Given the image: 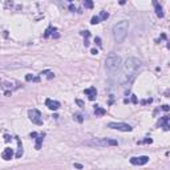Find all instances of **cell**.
I'll return each instance as SVG.
<instances>
[{
  "label": "cell",
  "mask_w": 170,
  "mask_h": 170,
  "mask_svg": "<svg viewBox=\"0 0 170 170\" xmlns=\"http://www.w3.org/2000/svg\"><path fill=\"white\" fill-rule=\"evenodd\" d=\"M141 66H142V63H141L140 58H137V57L126 58V61H125L121 66L120 82H121V84H129V82L135 77V74L138 73Z\"/></svg>",
  "instance_id": "6da1fadb"
},
{
  "label": "cell",
  "mask_w": 170,
  "mask_h": 170,
  "mask_svg": "<svg viewBox=\"0 0 170 170\" xmlns=\"http://www.w3.org/2000/svg\"><path fill=\"white\" fill-rule=\"evenodd\" d=\"M128 29H129V23L126 20H121L117 24H114L112 32H113V37L117 42H122L128 35Z\"/></svg>",
  "instance_id": "7a4b0ae2"
},
{
  "label": "cell",
  "mask_w": 170,
  "mask_h": 170,
  "mask_svg": "<svg viewBox=\"0 0 170 170\" xmlns=\"http://www.w3.org/2000/svg\"><path fill=\"white\" fill-rule=\"evenodd\" d=\"M121 64H122V60L118 55H116V53H109L105 60V69L112 76V74H116L117 72L120 71Z\"/></svg>",
  "instance_id": "3957f363"
},
{
  "label": "cell",
  "mask_w": 170,
  "mask_h": 170,
  "mask_svg": "<svg viewBox=\"0 0 170 170\" xmlns=\"http://www.w3.org/2000/svg\"><path fill=\"white\" fill-rule=\"evenodd\" d=\"M85 145L89 146H117L118 142L112 138H93L90 141H85Z\"/></svg>",
  "instance_id": "277c9868"
},
{
  "label": "cell",
  "mask_w": 170,
  "mask_h": 170,
  "mask_svg": "<svg viewBox=\"0 0 170 170\" xmlns=\"http://www.w3.org/2000/svg\"><path fill=\"white\" fill-rule=\"evenodd\" d=\"M28 117L35 125H39V126L42 125L41 113H40V110H37V109H31V110H28Z\"/></svg>",
  "instance_id": "5b68a950"
},
{
  "label": "cell",
  "mask_w": 170,
  "mask_h": 170,
  "mask_svg": "<svg viewBox=\"0 0 170 170\" xmlns=\"http://www.w3.org/2000/svg\"><path fill=\"white\" fill-rule=\"evenodd\" d=\"M108 128L110 129H116V130H120V132H132L133 128L128 124H124V122H109L108 124Z\"/></svg>",
  "instance_id": "8992f818"
},
{
  "label": "cell",
  "mask_w": 170,
  "mask_h": 170,
  "mask_svg": "<svg viewBox=\"0 0 170 170\" xmlns=\"http://www.w3.org/2000/svg\"><path fill=\"white\" fill-rule=\"evenodd\" d=\"M149 162V157L148 156H141V157H132L130 158V164L132 165H138V166H141V165H145Z\"/></svg>",
  "instance_id": "52a82bcc"
},
{
  "label": "cell",
  "mask_w": 170,
  "mask_h": 170,
  "mask_svg": "<svg viewBox=\"0 0 170 170\" xmlns=\"http://www.w3.org/2000/svg\"><path fill=\"white\" fill-rule=\"evenodd\" d=\"M45 105L50 109V110H57L60 108V102L58 101H55V100H50V98H47L45 100Z\"/></svg>",
  "instance_id": "ba28073f"
},
{
  "label": "cell",
  "mask_w": 170,
  "mask_h": 170,
  "mask_svg": "<svg viewBox=\"0 0 170 170\" xmlns=\"http://www.w3.org/2000/svg\"><path fill=\"white\" fill-rule=\"evenodd\" d=\"M12 157H13V149L5 148L4 150H3V153H1V158L3 159H5V161H9V159H12Z\"/></svg>",
  "instance_id": "9c48e42d"
},
{
  "label": "cell",
  "mask_w": 170,
  "mask_h": 170,
  "mask_svg": "<svg viewBox=\"0 0 170 170\" xmlns=\"http://www.w3.org/2000/svg\"><path fill=\"white\" fill-rule=\"evenodd\" d=\"M84 93L88 96V98H89L90 101H93V100L96 98V96H97V90H96V88H94V86L85 89V90H84Z\"/></svg>",
  "instance_id": "30bf717a"
},
{
  "label": "cell",
  "mask_w": 170,
  "mask_h": 170,
  "mask_svg": "<svg viewBox=\"0 0 170 170\" xmlns=\"http://www.w3.org/2000/svg\"><path fill=\"white\" fill-rule=\"evenodd\" d=\"M158 126H159V128H164L165 130H169V129H170V125H169V117L165 116V117H162V118H159V121H158Z\"/></svg>",
  "instance_id": "8fae6325"
},
{
  "label": "cell",
  "mask_w": 170,
  "mask_h": 170,
  "mask_svg": "<svg viewBox=\"0 0 170 170\" xmlns=\"http://www.w3.org/2000/svg\"><path fill=\"white\" fill-rule=\"evenodd\" d=\"M154 7H156V15L158 16V17H164L165 13H164V9H162V5L159 4V3L154 1Z\"/></svg>",
  "instance_id": "7c38bea8"
},
{
  "label": "cell",
  "mask_w": 170,
  "mask_h": 170,
  "mask_svg": "<svg viewBox=\"0 0 170 170\" xmlns=\"http://www.w3.org/2000/svg\"><path fill=\"white\" fill-rule=\"evenodd\" d=\"M106 113V110L104 108H101L100 105H94V114L97 117H101V116H104V114Z\"/></svg>",
  "instance_id": "4fadbf2b"
},
{
  "label": "cell",
  "mask_w": 170,
  "mask_h": 170,
  "mask_svg": "<svg viewBox=\"0 0 170 170\" xmlns=\"http://www.w3.org/2000/svg\"><path fill=\"white\" fill-rule=\"evenodd\" d=\"M16 141H17V145H19V150H17V153H16V158H20L21 156H23V145H21V141H20V138L19 137H16Z\"/></svg>",
  "instance_id": "5bb4252c"
},
{
  "label": "cell",
  "mask_w": 170,
  "mask_h": 170,
  "mask_svg": "<svg viewBox=\"0 0 170 170\" xmlns=\"http://www.w3.org/2000/svg\"><path fill=\"white\" fill-rule=\"evenodd\" d=\"M81 35H82V36H85V42H84V44H85V47H88V45H89V40H88V39H89V36H90V32L89 31H82Z\"/></svg>",
  "instance_id": "9a60e30c"
},
{
  "label": "cell",
  "mask_w": 170,
  "mask_h": 170,
  "mask_svg": "<svg viewBox=\"0 0 170 170\" xmlns=\"http://www.w3.org/2000/svg\"><path fill=\"white\" fill-rule=\"evenodd\" d=\"M41 143H42V135H39V137L36 138V145H35V146H36L37 150H39V149L41 148Z\"/></svg>",
  "instance_id": "2e32d148"
},
{
  "label": "cell",
  "mask_w": 170,
  "mask_h": 170,
  "mask_svg": "<svg viewBox=\"0 0 170 170\" xmlns=\"http://www.w3.org/2000/svg\"><path fill=\"white\" fill-rule=\"evenodd\" d=\"M98 17H100V20H106V19L109 17V13L106 12V11H101V12H100V16H98Z\"/></svg>",
  "instance_id": "e0dca14e"
},
{
  "label": "cell",
  "mask_w": 170,
  "mask_h": 170,
  "mask_svg": "<svg viewBox=\"0 0 170 170\" xmlns=\"http://www.w3.org/2000/svg\"><path fill=\"white\" fill-rule=\"evenodd\" d=\"M100 17H98V16H93L92 19H90V24H93V25H96V24H98L100 23Z\"/></svg>",
  "instance_id": "ac0fdd59"
},
{
  "label": "cell",
  "mask_w": 170,
  "mask_h": 170,
  "mask_svg": "<svg viewBox=\"0 0 170 170\" xmlns=\"http://www.w3.org/2000/svg\"><path fill=\"white\" fill-rule=\"evenodd\" d=\"M25 80H27V81H31V80H32V81H39V77H33L32 74H27Z\"/></svg>",
  "instance_id": "d6986e66"
},
{
  "label": "cell",
  "mask_w": 170,
  "mask_h": 170,
  "mask_svg": "<svg viewBox=\"0 0 170 170\" xmlns=\"http://www.w3.org/2000/svg\"><path fill=\"white\" fill-rule=\"evenodd\" d=\"M73 118L76 120V121H79V122H82V121H84V118H82V116H81V114H79V113L73 114Z\"/></svg>",
  "instance_id": "ffe728a7"
},
{
  "label": "cell",
  "mask_w": 170,
  "mask_h": 170,
  "mask_svg": "<svg viewBox=\"0 0 170 170\" xmlns=\"http://www.w3.org/2000/svg\"><path fill=\"white\" fill-rule=\"evenodd\" d=\"M52 31H56V28H52V27H49V28H47V31H45L44 33V37H48L50 33H52Z\"/></svg>",
  "instance_id": "44dd1931"
},
{
  "label": "cell",
  "mask_w": 170,
  "mask_h": 170,
  "mask_svg": "<svg viewBox=\"0 0 170 170\" xmlns=\"http://www.w3.org/2000/svg\"><path fill=\"white\" fill-rule=\"evenodd\" d=\"M84 5H85V8H93V1H90V0H85Z\"/></svg>",
  "instance_id": "7402d4cb"
},
{
  "label": "cell",
  "mask_w": 170,
  "mask_h": 170,
  "mask_svg": "<svg viewBox=\"0 0 170 170\" xmlns=\"http://www.w3.org/2000/svg\"><path fill=\"white\" fill-rule=\"evenodd\" d=\"M169 105H162V110H165V112H167V110H169Z\"/></svg>",
  "instance_id": "603a6c76"
},
{
  "label": "cell",
  "mask_w": 170,
  "mask_h": 170,
  "mask_svg": "<svg viewBox=\"0 0 170 170\" xmlns=\"http://www.w3.org/2000/svg\"><path fill=\"white\" fill-rule=\"evenodd\" d=\"M69 9H71L72 12H74V11H76V7H74L73 4H71V5H69Z\"/></svg>",
  "instance_id": "cb8c5ba5"
},
{
  "label": "cell",
  "mask_w": 170,
  "mask_h": 170,
  "mask_svg": "<svg viewBox=\"0 0 170 170\" xmlns=\"http://www.w3.org/2000/svg\"><path fill=\"white\" fill-rule=\"evenodd\" d=\"M4 140H5V142H9V140H11V137L8 134H5L4 135Z\"/></svg>",
  "instance_id": "d4e9b609"
},
{
  "label": "cell",
  "mask_w": 170,
  "mask_h": 170,
  "mask_svg": "<svg viewBox=\"0 0 170 170\" xmlns=\"http://www.w3.org/2000/svg\"><path fill=\"white\" fill-rule=\"evenodd\" d=\"M90 53H92V55H97V49H92V50H90Z\"/></svg>",
  "instance_id": "484cf974"
},
{
  "label": "cell",
  "mask_w": 170,
  "mask_h": 170,
  "mask_svg": "<svg viewBox=\"0 0 170 170\" xmlns=\"http://www.w3.org/2000/svg\"><path fill=\"white\" fill-rule=\"evenodd\" d=\"M74 166H76L77 169H82V165H80V164H76V165H74Z\"/></svg>",
  "instance_id": "4316f807"
},
{
  "label": "cell",
  "mask_w": 170,
  "mask_h": 170,
  "mask_svg": "<svg viewBox=\"0 0 170 170\" xmlns=\"http://www.w3.org/2000/svg\"><path fill=\"white\" fill-rule=\"evenodd\" d=\"M132 101H133V102H137V98H135V96H133V97H132Z\"/></svg>",
  "instance_id": "83f0119b"
},
{
  "label": "cell",
  "mask_w": 170,
  "mask_h": 170,
  "mask_svg": "<svg viewBox=\"0 0 170 170\" xmlns=\"http://www.w3.org/2000/svg\"><path fill=\"white\" fill-rule=\"evenodd\" d=\"M77 104H79L80 106H82V105H84V104H82V101H80V100H77Z\"/></svg>",
  "instance_id": "f1b7e54d"
}]
</instances>
